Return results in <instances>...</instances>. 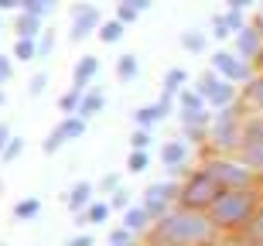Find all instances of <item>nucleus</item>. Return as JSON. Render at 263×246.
Masks as SVG:
<instances>
[{
	"label": "nucleus",
	"instance_id": "obj_2",
	"mask_svg": "<svg viewBox=\"0 0 263 246\" xmlns=\"http://www.w3.org/2000/svg\"><path fill=\"white\" fill-rule=\"evenodd\" d=\"M263 202V185L256 188H229L219 195L212 209H209V219H212V226L222 233V236H239L246 226H250V219L256 216V209Z\"/></svg>",
	"mask_w": 263,
	"mask_h": 246
},
{
	"label": "nucleus",
	"instance_id": "obj_9",
	"mask_svg": "<svg viewBox=\"0 0 263 246\" xmlns=\"http://www.w3.org/2000/svg\"><path fill=\"white\" fill-rule=\"evenodd\" d=\"M178 192H181V181L161 178V181H154V185H147L144 192H140V202H144V209L154 219H161V216H167L171 209H178Z\"/></svg>",
	"mask_w": 263,
	"mask_h": 246
},
{
	"label": "nucleus",
	"instance_id": "obj_55",
	"mask_svg": "<svg viewBox=\"0 0 263 246\" xmlns=\"http://www.w3.org/2000/svg\"><path fill=\"white\" fill-rule=\"evenodd\" d=\"M0 195H4V178H0Z\"/></svg>",
	"mask_w": 263,
	"mask_h": 246
},
{
	"label": "nucleus",
	"instance_id": "obj_30",
	"mask_svg": "<svg viewBox=\"0 0 263 246\" xmlns=\"http://www.w3.org/2000/svg\"><path fill=\"white\" fill-rule=\"evenodd\" d=\"M10 59L14 62H34L38 59V41L34 38H17L14 48H10Z\"/></svg>",
	"mask_w": 263,
	"mask_h": 246
},
{
	"label": "nucleus",
	"instance_id": "obj_47",
	"mask_svg": "<svg viewBox=\"0 0 263 246\" xmlns=\"http://www.w3.org/2000/svg\"><path fill=\"white\" fill-rule=\"evenodd\" d=\"M65 246H96V236H92V233H76Z\"/></svg>",
	"mask_w": 263,
	"mask_h": 246
},
{
	"label": "nucleus",
	"instance_id": "obj_46",
	"mask_svg": "<svg viewBox=\"0 0 263 246\" xmlns=\"http://www.w3.org/2000/svg\"><path fill=\"white\" fill-rule=\"evenodd\" d=\"M117 21H123V24H134V21H140V14H137L134 7H127V4H117V14H113Z\"/></svg>",
	"mask_w": 263,
	"mask_h": 246
},
{
	"label": "nucleus",
	"instance_id": "obj_49",
	"mask_svg": "<svg viewBox=\"0 0 263 246\" xmlns=\"http://www.w3.org/2000/svg\"><path fill=\"white\" fill-rule=\"evenodd\" d=\"M256 4H260V0H226V7H229V10H243V14L250 7H256Z\"/></svg>",
	"mask_w": 263,
	"mask_h": 246
},
{
	"label": "nucleus",
	"instance_id": "obj_34",
	"mask_svg": "<svg viewBox=\"0 0 263 246\" xmlns=\"http://www.w3.org/2000/svg\"><path fill=\"white\" fill-rule=\"evenodd\" d=\"M55 7H59V0H21V10L24 14H38V17H48Z\"/></svg>",
	"mask_w": 263,
	"mask_h": 246
},
{
	"label": "nucleus",
	"instance_id": "obj_6",
	"mask_svg": "<svg viewBox=\"0 0 263 246\" xmlns=\"http://www.w3.org/2000/svg\"><path fill=\"white\" fill-rule=\"evenodd\" d=\"M239 158L250 164L263 181V113H246L243 120V144H239Z\"/></svg>",
	"mask_w": 263,
	"mask_h": 246
},
{
	"label": "nucleus",
	"instance_id": "obj_36",
	"mask_svg": "<svg viewBox=\"0 0 263 246\" xmlns=\"http://www.w3.org/2000/svg\"><path fill=\"white\" fill-rule=\"evenodd\" d=\"M219 82H222V75H215L212 69H205L202 75H198V79H195V89H198V92H202V96H205V103H209V96H212V92H215V86H219Z\"/></svg>",
	"mask_w": 263,
	"mask_h": 246
},
{
	"label": "nucleus",
	"instance_id": "obj_8",
	"mask_svg": "<svg viewBox=\"0 0 263 246\" xmlns=\"http://www.w3.org/2000/svg\"><path fill=\"white\" fill-rule=\"evenodd\" d=\"M209 69H212L215 75H222L226 82H236V86H246V82L256 75L253 65H250V62H243L233 48H219V51H212V55H209Z\"/></svg>",
	"mask_w": 263,
	"mask_h": 246
},
{
	"label": "nucleus",
	"instance_id": "obj_10",
	"mask_svg": "<svg viewBox=\"0 0 263 246\" xmlns=\"http://www.w3.org/2000/svg\"><path fill=\"white\" fill-rule=\"evenodd\" d=\"M233 51L243 62H250L256 72H263V24L260 21H250L239 34L233 38Z\"/></svg>",
	"mask_w": 263,
	"mask_h": 246
},
{
	"label": "nucleus",
	"instance_id": "obj_41",
	"mask_svg": "<svg viewBox=\"0 0 263 246\" xmlns=\"http://www.w3.org/2000/svg\"><path fill=\"white\" fill-rule=\"evenodd\" d=\"M48 82H51V75H48L45 69H41V72H34V75L28 79V96H31V99L45 96V89H48Z\"/></svg>",
	"mask_w": 263,
	"mask_h": 246
},
{
	"label": "nucleus",
	"instance_id": "obj_3",
	"mask_svg": "<svg viewBox=\"0 0 263 246\" xmlns=\"http://www.w3.org/2000/svg\"><path fill=\"white\" fill-rule=\"evenodd\" d=\"M246 113H250V106H246L243 99L236 106L215 109V120H212V127H209V154H226V158L239 154Z\"/></svg>",
	"mask_w": 263,
	"mask_h": 246
},
{
	"label": "nucleus",
	"instance_id": "obj_18",
	"mask_svg": "<svg viewBox=\"0 0 263 246\" xmlns=\"http://www.w3.org/2000/svg\"><path fill=\"white\" fill-rule=\"evenodd\" d=\"M103 109H106V92H103L99 86H92V89H86V92H82V103H79V113H76V117L96 120Z\"/></svg>",
	"mask_w": 263,
	"mask_h": 246
},
{
	"label": "nucleus",
	"instance_id": "obj_48",
	"mask_svg": "<svg viewBox=\"0 0 263 246\" xmlns=\"http://www.w3.org/2000/svg\"><path fill=\"white\" fill-rule=\"evenodd\" d=\"M117 4H127V7H134L137 14H144V10L154 7V0H117Z\"/></svg>",
	"mask_w": 263,
	"mask_h": 246
},
{
	"label": "nucleus",
	"instance_id": "obj_42",
	"mask_svg": "<svg viewBox=\"0 0 263 246\" xmlns=\"http://www.w3.org/2000/svg\"><path fill=\"white\" fill-rule=\"evenodd\" d=\"M117 188H123V175H120V171H109V175H103L96 181V192H106V198L113 195Z\"/></svg>",
	"mask_w": 263,
	"mask_h": 246
},
{
	"label": "nucleus",
	"instance_id": "obj_17",
	"mask_svg": "<svg viewBox=\"0 0 263 246\" xmlns=\"http://www.w3.org/2000/svg\"><path fill=\"white\" fill-rule=\"evenodd\" d=\"M239 99H243V86H236V82H219V86H215V92L212 96H209V109H226V106H236V103H239Z\"/></svg>",
	"mask_w": 263,
	"mask_h": 246
},
{
	"label": "nucleus",
	"instance_id": "obj_4",
	"mask_svg": "<svg viewBox=\"0 0 263 246\" xmlns=\"http://www.w3.org/2000/svg\"><path fill=\"white\" fill-rule=\"evenodd\" d=\"M226 188L215 181V175L209 167H192V175L181 181V192H178V205L181 209H192V212H209V209L219 202Z\"/></svg>",
	"mask_w": 263,
	"mask_h": 246
},
{
	"label": "nucleus",
	"instance_id": "obj_31",
	"mask_svg": "<svg viewBox=\"0 0 263 246\" xmlns=\"http://www.w3.org/2000/svg\"><path fill=\"white\" fill-rule=\"evenodd\" d=\"M239 243H263V202L256 209V216L250 219V226L239 233Z\"/></svg>",
	"mask_w": 263,
	"mask_h": 246
},
{
	"label": "nucleus",
	"instance_id": "obj_39",
	"mask_svg": "<svg viewBox=\"0 0 263 246\" xmlns=\"http://www.w3.org/2000/svg\"><path fill=\"white\" fill-rule=\"evenodd\" d=\"M106 243H109V246H140V239H137L130 229L113 226V229H109V236H106Z\"/></svg>",
	"mask_w": 263,
	"mask_h": 246
},
{
	"label": "nucleus",
	"instance_id": "obj_26",
	"mask_svg": "<svg viewBox=\"0 0 263 246\" xmlns=\"http://www.w3.org/2000/svg\"><path fill=\"white\" fill-rule=\"evenodd\" d=\"M55 127L62 130V137H65V144H68V140H82V137H86L89 120H82V117H62Z\"/></svg>",
	"mask_w": 263,
	"mask_h": 246
},
{
	"label": "nucleus",
	"instance_id": "obj_5",
	"mask_svg": "<svg viewBox=\"0 0 263 246\" xmlns=\"http://www.w3.org/2000/svg\"><path fill=\"white\" fill-rule=\"evenodd\" d=\"M202 164L212 171L215 181H219L226 192H229V188H256V185H263L260 175H256L250 164H243L239 154H233V158H226V154H209Z\"/></svg>",
	"mask_w": 263,
	"mask_h": 246
},
{
	"label": "nucleus",
	"instance_id": "obj_7",
	"mask_svg": "<svg viewBox=\"0 0 263 246\" xmlns=\"http://www.w3.org/2000/svg\"><path fill=\"white\" fill-rule=\"evenodd\" d=\"M99 24H103V14L92 0H76L68 7V41L72 45H82L89 34H96Z\"/></svg>",
	"mask_w": 263,
	"mask_h": 246
},
{
	"label": "nucleus",
	"instance_id": "obj_56",
	"mask_svg": "<svg viewBox=\"0 0 263 246\" xmlns=\"http://www.w3.org/2000/svg\"><path fill=\"white\" fill-rule=\"evenodd\" d=\"M0 28H4V17H0Z\"/></svg>",
	"mask_w": 263,
	"mask_h": 246
},
{
	"label": "nucleus",
	"instance_id": "obj_44",
	"mask_svg": "<svg viewBox=\"0 0 263 246\" xmlns=\"http://www.w3.org/2000/svg\"><path fill=\"white\" fill-rule=\"evenodd\" d=\"M21 154H24V137H10V144L4 147V154H0V164H14Z\"/></svg>",
	"mask_w": 263,
	"mask_h": 246
},
{
	"label": "nucleus",
	"instance_id": "obj_25",
	"mask_svg": "<svg viewBox=\"0 0 263 246\" xmlns=\"http://www.w3.org/2000/svg\"><path fill=\"white\" fill-rule=\"evenodd\" d=\"M243 103L253 109V113H263V72H256L253 79L243 86Z\"/></svg>",
	"mask_w": 263,
	"mask_h": 246
},
{
	"label": "nucleus",
	"instance_id": "obj_11",
	"mask_svg": "<svg viewBox=\"0 0 263 246\" xmlns=\"http://www.w3.org/2000/svg\"><path fill=\"white\" fill-rule=\"evenodd\" d=\"M246 24H250V21H246L243 10H229V7H226V10H219V14L212 17V24H209V34H212V38L226 48V41H233L236 34L246 28Z\"/></svg>",
	"mask_w": 263,
	"mask_h": 246
},
{
	"label": "nucleus",
	"instance_id": "obj_40",
	"mask_svg": "<svg viewBox=\"0 0 263 246\" xmlns=\"http://www.w3.org/2000/svg\"><path fill=\"white\" fill-rule=\"evenodd\" d=\"M62 147H65V137H62V130H59V127H51V130H48V137L41 140V154H48V158H51V154H59Z\"/></svg>",
	"mask_w": 263,
	"mask_h": 246
},
{
	"label": "nucleus",
	"instance_id": "obj_19",
	"mask_svg": "<svg viewBox=\"0 0 263 246\" xmlns=\"http://www.w3.org/2000/svg\"><path fill=\"white\" fill-rule=\"evenodd\" d=\"M14 34H17V38H34V41H38L41 34H45V17L17 10V21H14Z\"/></svg>",
	"mask_w": 263,
	"mask_h": 246
},
{
	"label": "nucleus",
	"instance_id": "obj_45",
	"mask_svg": "<svg viewBox=\"0 0 263 246\" xmlns=\"http://www.w3.org/2000/svg\"><path fill=\"white\" fill-rule=\"evenodd\" d=\"M14 79V59L10 55H0V89Z\"/></svg>",
	"mask_w": 263,
	"mask_h": 246
},
{
	"label": "nucleus",
	"instance_id": "obj_22",
	"mask_svg": "<svg viewBox=\"0 0 263 246\" xmlns=\"http://www.w3.org/2000/svg\"><path fill=\"white\" fill-rule=\"evenodd\" d=\"M113 72H117L120 82H137V79H140V55H137V51L120 55L117 65H113Z\"/></svg>",
	"mask_w": 263,
	"mask_h": 246
},
{
	"label": "nucleus",
	"instance_id": "obj_53",
	"mask_svg": "<svg viewBox=\"0 0 263 246\" xmlns=\"http://www.w3.org/2000/svg\"><path fill=\"white\" fill-rule=\"evenodd\" d=\"M256 7H260V14H256V21H260V24H263V0H260V4H256Z\"/></svg>",
	"mask_w": 263,
	"mask_h": 246
},
{
	"label": "nucleus",
	"instance_id": "obj_12",
	"mask_svg": "<svg viewBox=\"0 0 263 246\" xmlns=\"http://www.w3.org/2000/svg\"><path fill=\"white\" fill-rule=\"evenodd\" d=\"M154 222H157V219H154V216H151V212L144 209V202H134V205H130L127 212L120 216V226H123V229H130V233H134L137 239H144L147 233L154 229Z\"/></svg>",
	"mask_w": 263,
	"mask_h": 246
},
{
	"label": "nucleus",
	"instance_id": "obj_27",
	"mask_svg": "<svg viewBox=\"0 0 263 246\" xmlns=\"http://www.w3.org/2000/svg\"><path fill=\"white\" fill-rule=\"evenodd\" d=\"M123 34H127V24H123V21H117V17L103 21V24H99V31H96V38L103 41V45H117V41H123Z\"/></svg>",
	"mask_w": 263,
	"mask_h": 246
},
{
	"label": "nucleus",
	"instance_id": "obj_38",
	"mask_svg": "<svg viewBox=\"0 0 263 246\" xmlns=\"http://www.w3.org/2000/svg\"><path fill=\"white\" fill-rule=\"evenodd\" d=\"M151 147H154V130L134 127V134H130V150H151Z\"/></svg>",
	"mask_w": 263,
	"mask_h": 246
},
{
	"label": "nucleus",
	"instance_id": "obj_32",
	"mask_svg": "<svg viewBox=\"0 0 263 246\" xmlns=\"http://www.w3.org/2000/svg\"><path fill=\"white\" fill-rule=\"evenodd\" d=\"M79 103H82V89H65L59 96V109H62V117H76L79 113Z\"/></svg>",
	"mask_w": 263,
	"mask_h": 246
},
{
	"label": "nucleus",
	"instance_id": "obj_29",
	"mask_svg": "<svg viewBox=\"0 0 263 246\" xmlns=\"http://www.w3.org/2000/svg\"><path fill=\"white\" fill-rule=\"evenodd\" d=\"M178 137L185 140L192 150H209V127H181Z\"/></svg>",
	"mask_w": 263,
	"mask_h": 246
},
{
	"label": "nucleus",
	"instance_id": "obj_43",
	"mask_svg": "<svg viewBox=\"0 0 263 246\" xmlns=\"http://www.w3.org/2000/svg\"><path fill=\"white\" fill-rule=\"evenodd\" d=\"M55 55V31L45 28V34L38 38V62H48Z\"/></svg>",
	"mask_w": 263,
	"mask_h": 246
},
{
	"label": "nucleus",
	"instance_id": "obj_28",
	"mask_svg": "<svg viewBox=\"0 0 263 246\" xmlns=\"http://www.w3.org/2000/svg\"><path fill=\"white\" fill-rule=\"evenodd\" d=\"M178 120H181V127H212L215 113L209 106L205 109H178Z\"/></svg>",
	"mask_w": 263,
	"mask_h": 246
},
{
	"label": "nucleus",
	"instance_id": "obj_58",
	"mask_svg": "<svg viewBox=\"0 0 263 246\" xmlns=\"http://www.w3.org/2000/svg\"><path fill=\"white\" fill-rule=\"evenodd\" d=\"M144 246H151V243H144Z\"/></svg>",
	"mask_w": 263,
	"mask_h": 246
},
{
	"label": "nucleus",
	"instance_id": "obj_57",
	"mask_svg": "<svg viewBox=\"0 0 263 246\" xmlns=\"http://www.w3.org/2000/svg\"><path fill=\"white\" fill-rule=\"evenodd\" d=\"M0 246H7V243H0Z\"/></svg>",
	"mask_w": 263,
	"mask_h": 246
},
{
	"label": "nucleus",
	"instance_id": "obj_35",
	"mask_svg": "<svg viewBox=\"0 0 263 246\" xmlns=\"http://www.w3.org/2000/svg\"><path fill=\"white\" fill-rule=\"evenodd\" d=\"M151 167V150H130L127 158V175H144Z\"/></svg>",
	"mask_w": 263,
	"mask_h": 246
},
{
	"label": "nucleus",
	"instance_id": "obj_51",
	"mask_svg": "<svg viewBox=\"0 0 263 246\" xmlns=\"http://www.w3.org/2000/svg\"><path fill=\"white\" fill-rule=\"evenodd\" d=\"M4 10H21V0H0V14Z\"/></svg>",
	"mask_w": 263,
	"mask_h": 246
},
{
	"label": "nucleus",
	"instance_id": "obj_33",
	"mask_svg": "<svg viewBox=\"0 0 263 246\" xmlns=\"http://www.w3.org/2000/svg\"><path fill=\"white\" fill-rule=\"evenodd\" d=\"M205 106H209V103H205V96L195 86H188V89L178 92V109H205Z\"/></svg>",
	"mask_w": 263,
	"mask_h": 246
},
{
	"label": "nucleus",
	"instance_id": "obj_1",
	"mask_svg": "<svg viewBox=\"0 0 263 246\" xmlns=\"http://www.w3.org/2000/svg\"><path fill=\"white\" fill-rule=\"evenodd\" d=\"M151 246H222V233L212 226L209 212H192V209H171L167 216L154 222V229L144 236Z\"/></svg>",
	"mask_w": 263,
	"mask_h": 246
},
{
	"label": "nucleus",
	"instance_id": "obj_21",
	"mask_svg": "<svg viewBox=\"0 0 263 246\" xmlns=\"http://www.w3.org/2000/svg\"><path fill=\"white\" fill-rule=\"evenodd\" d=\"M209 31H198V28H185L181 31V38H178V45L188 51V55H205V48H209Z\"/></svg>",
	"mask_w": 263,
	"mask_h": 246
},
{
	"label": "nucleus",
	"instance_id": "obj_23",
	"mask_svg": "<svg viewBox=\"0 0 263 246\" xmlns=\"http://www.w3.org/2000/svg\"><path fill=\"white\" fill-rule=\"evenodd\" d=\"M10 216L17 219V222H34L41 216V198L38 195H28V198H17L14 209H10Z\"/></svg>",
	"mask_w": 263,
	"mask_h": 246
},
{
	"label": "nucleus",
	"instance_id": "obj_54",
	"mask_svg": "<svg viewBox=\"0 0 263 246\" xmlns=\"http://www.w3.org/2000/svg\"><path fill=\"white\" fill-rule=\"evenodd\" d=\"M239 246H263V243H239Z\"/></svg>",
	"mask_w": 263,
	"mask_h": 246
},
{
	"label": "nucleus",
	"instance_id": "obj_24",
	"mask_svg": "<svg viewBox=\"0 0 263 246\" xmlns=\"http://www.w3.org/2000/svg\"><path fill=\"white\" fill-rule=\"evenodd\" d=\"M181 89H188V72L181 69V65H171V69L164 72V79H161V92H167V96H175Z\"/></svg>",
	"mask_w": 263,
	"mask_h": 246
},
{
	"label": "nucleus",
	"instance_id": "obj_37",
	"mask_svg": "<svg viewBox=\"0 0 263 246\" xmlns=\"http://www.w3.org/2000/svg\"><path fill=\"white\" fill-rule=\"evenodd\" d=\"M106 202H109V209H113V212H120V216H123V212L134 205V192H130V188H117Z\"/></svg>",
	"mask_w": 263,
	"mask_h": 246
},
{
	"label": "nucleus",
	"instance_id": "obj_52",
	"mask_svg": "<svg viewBox=\"0 0 263 246\" xmlns=\"http://www.w3.org/2000/svg\"><path fill=\"white\" fill-rule=\"evenodd\" d=\"M7 106V92H4V89H0V109Z\"/></svg>",
	"mask_w": 263,
	"mask_h": 246
},
{
	"label": "nucleus",
	"instance_id": "obj_20",
	"mask_svg": "<svg viewBox=\"0 0 263 246\" xmlns=\"http://www.w3.org/2000/svg\"><path fill=\"white\" fill-rule=\"evenodd\" d=\"M130 120H134V127H144V130H154L161 120H167V113L157 103H147V106H137L134 113H130Z\"/></svg>",
	"mask_w": 263,
	"mask_h": 246
},
{
	"label": "nucleus",
	"instance_id": "obj_14",
	"mask_svg": "<svg viewBox=\"0 0 263 246\" xmlns=\"http://www.w3.org/2000/svg\"><path fill=\"white\" fill-rule=\"evenodd\" d=\"M96 75H99V59L96 55H82V59L72 65V86L76 89H92V82H96Z\"/></svg>",
	"mask_w": 263,
	"mask_h": 246
},
{
	"label": "nucleus",
	"instance_id": "obj_13",
	"mask_svg": "<svg viewBox=\"0 0 263 246\" xmlns=\"http://www.w3.org/2000/svg\"><path fill=\"white\" fill-rule=\"evenodd\" d=\"M92 202H96V181H76V185L68 188V195H65V205H68L72 216L86 212Z\"/></svg>",
	"mask_w": 263,
	"mask_h": 246
},
{
	"label": "nucleus",
	"instance_id": "obj_16",
	"mask_svg": "<svg viewBox=\"0 0 263 246\" xmlns=\"http://www.w3.org/2000/svg\"><path fill=\"white\" fill-rule=\"evenodd\" d=\"M109 216H113L109 202H106V198H96V202H92V205H89L86 212H79V216L72 219V222H76L79 229H86V226H106Z\"/></svg>",
	"mask_w": 263,
	"mask_h": 246
},
{
	"label": "nucleus",
	"instance_id": "obj_50",
	"mask_svg": "<svg viewBox=\"0 0 263 246\" xmlns=\"http://www.w3.org/2000/svg\"><path fill=\"white\" fill-rule=\"evenodd\" d=\"M10 137H14V130H10V123H4V120H0V154H4V147L10 144Z\"/></svg>",
	"mask_w": 263,
	"mask_h": 246
},
{
	"label": "nucleus",
	"instance_id": "obj_15",
	"mask_svg": "<svg viewBox=\"0 0 263 246\" xmlns=\"http://www.w3.org/2000/svg\"><path fill=\"white\" fill-rule=\"evenodd\" d=\"M161 164L171 167V164H192V147H188L181 137H167L161 144Z\"/></svg>",
	"mask_w": 263,
	"mask_h": 246
}]
</instances>
